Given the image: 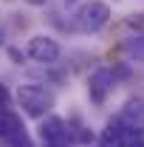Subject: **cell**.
<instances>
[{"label": "cell", "mask_w": 144, "mask_h": 147, "mask_svg": "<svg viewBox=\"0 0 144 147\" xmlns=\"http://www.w3.org/2000/svg\"><path fill=\"white\" fill-rule=\"evenodd\" d=\"M14 99H17V105L23 108V113L28 119H42L57 105V93L48 85H42V82H26V85H20Z\"/></svg>", "instance_id": "1"}, {"label": "cell", "mask_w": 144, "mask_h": 147, "mask_svg": "<svg viewBox=\"0 0 144 147\" xmlns=\"http://www.w3.org/2000/svg\"><path fill=\"white\" fill-rule=\"evenodd\" d=\"M110 23V6L105 0H90L85 6H79V11L73 14V28L82 34H99Z\"/></svg>", "instance_id": "2"}, {"label": "cell", "mask_w": 144, "mask_h": 147, "mask_svg": "<svg viewBox=\"0 0 144 147\" xmlns=\"http://www.w3.org/2000/svg\"><path fill=\"white\" fill-rule=\"evenodd\" d=\"M0 139L9 147H34L28 130L23 125V116L11 108H0Z\"/></svg>", "instance_id": "3"}, {"label": "cell", "mask_w": 144, "mask_h": 147, "mask_svg": "<svg viewBox=\"0 0 144 147\" xmlns=\"http://www.w3.org/2000/svg\"><path fill=\"white\" fill-rule=\"evenodd\" d=\"M40 139L42 144H54V147H71L73 144V136H71V125L59 116H42L40 122Z\"/></svg>", "instance_id": "4"}, {"label": "cell", "mask_w": 144, "mask_h": 147, "mask_svg": "<svg viewBox=\"0 0 144 147\" xmlns=\"http://www.w3.org/2000/svg\"><path fill=\"white\" fill-rule=\"evenodd\" d=\"M26 54L31 57L34 62L51 65V62L59 59L62 48H59V42H57L54 37H48V34H34V37H28V42H26Z\"/></svg>", "instance_id": "5"}, {"label": "cell", "mask_w": 144, "mask_h": 147, "mask_svg": "<svg viewBox=\"0 0 144 147\" xmlns=\"http://www.w3.org/2000/svg\"><path fill=\"white\" fill-rule=\"evenodd\" d=\"M113 88H116V74L110 71V68H96V71L90 74V79H88V96H90V102L102 105L110 93H113Z\"/></svg>", "instance_id": "6"}, {"label": "cell", "mask_w": 144, "mask_h": 147, "mask_svg": "<svg viewBox=\"0 0 144 147\" xmlns=\"http://www.w3.org/2000/svg\"><path fill=\"white\" fill-rule=\"evenodd\" d=\"M124 130H127V122L122 119V116L110 119L108 125H105V130H102V147H119Z\"/></svg>", "instance_id": "7"}, {"label": "cell", "mask_w": 144, "mask_h": 147, "mask_svg": "<svg viewBox=\"0 0 144 147\" xmlns=\"http://www.w3.org/2000/svg\"><path fill=\"white\" fill-rule=\"evenodd\" d=\"M127 125H144V102L141 99H130L124 105V113H122Z\"/></svg>", "instance_id": "8"}, {"label": "cell", "mask_w": 144, "mask_h": 147, "mask_svg": "<svg viewBox=\"0 0 144 147\" xmlns=\"http://www.w3.org/2000/svg\"><path fill=\"white\" fill-rule=\"evenodd\" d=\"M124 54L130 57V59L144 62V31H136V37L124 40Z\"/></svg>", "instance_id": "9"}, {"label": "cell", "mask_w": 144, "mask_h": 147, "mask_svg": "<svg viewBox=\"0 0 144 147\" xmlns=\"http://www.w3.org/2000/svg\"><path fill=\"white\" fill-rule=\"evenodd\" d=\"M119 147H144V127L141 125H127Z\"/></svg>", "instance_id": "10"}, {"label": "cell", "mask_w": 144, "mask_h": 147, "mask_svg": "<svg viewBox=\"0 0 144 147\" xmlns=\"http://www.w3.org/2000/svg\"><path fill=\"white\" fill-rule=\"evenodd\" d=\"M9 105H11V91L0 82V108H9Z\"/></svg>", "instance_id": "11"}, {"label": "cell", "mask_w": 144, "mask_h": 147, "mask_svg": "<svg viewBox=\"0 0 144 147\" xmlns=\"http://www.w3.org/2000/svg\"><path fill=\"white\" fill-rule=\"evenodd\" d=\"M136 31H144V14H133V20H127Z\"/></svg>", "instance_id": "12"}, {"label": "cell", "mask_w": 144, "mask_h": 147, "mask_svg": "<svg viewBox=\"0 0 144 147\" xmlns=\"http://www.w3.org/2000/svg\"><path fill=\"white\" fill-rule=\"evenodd\" d=\"M26 3H28V6H45L48 0H26Z\"/></svg>", "instance_id": "13"}, {"label": "cell", "mask_w": 144, "mask_h": 147, "mask_svg": "<svg viewBox=\"0 0 144 147\" xmlns=\"http://www.w3.org/2000/svg\"><path fill=\"white\" fill-rule=\"evenodd\" d=\"M65 3H76V0H65Z\"/></svg>", "instance_id": "14"}, {"label": "cell", "mask_w": 144, "mask_h": 147, "mask_svg": "<svg viewBox=\"0 0 144 147\" xmlns=\"http://www.w3.org/2000/svg\"><path fill=\"white\" fill-rule=\"evenodd\" d=\"M45 147H54V144H45Z\"/></svg>", "instance_id": "15"}, {"label": "cell", "mask_w": 144, "mask_h": 147, "mask_svg": "<svg viewBox=\"0 0 144 147\" xmlns=\"http://www.w3.org/2000/svg\"><path fill=\"white\" fill-rule=\"evenodd\" d=\"M99 147H102V144H99Z\"/></svg>", "instance_id": "16"}]
</instances>
